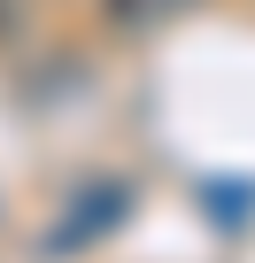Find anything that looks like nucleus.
<instances>
[{"instance_id": "nucleus-2", "label": "nucleus", "mask_w": 255, "mask_h": 263, "mask_svg": "<svg viewBox=\"0 0 255 263\" xmlns=\"http://www.w3.org/2000/svg\"><path fill=\"white\" fill-rule=\"evenodd\" d=\"M201 209H209L224 232H240V224L255 217V186H224V178H217V186H201Z\"/></svg>"}, {"instance_id": "nucleus-1", "label": "nucleus", "mask_w": 255, "mask_h": 263, "mask_svg": "<svg viewBox=\"0 0 255 263\" xmlns=\"http://www.w3.org/2000/svg\"><path fill=\"white\" fill-rule=\"evenodd\" d=\"M124 217H132V186L124 178H108V186H85L77 194V209L47 232V255H77V248H93L101 232H116Z\"/></svg>"}, {"instance_id": "nucleus-4", "label": "nucleus", "mask_w": 255, "mask_h": 263, "mask_svg": "<svg viewBox=\"0 0 255 263\" xmlns=\"http://www.w3.org/2000/svg\"><path fill=\"white\" fill-rule=\"evenodd\" d=\"M16 31V0H0V39H8Z\"/></svg>"}, {"instance_id": "nucleus-3", "label": "nucleus", "mask_w": 255, "mask_h": 263, "mask_svg": "<svg viewBox=\"0 0 255 263\" xmlns=\"http://www.w3.org/2000/svg\"><path fill=\"white\" fill-rule=\"evenodd\" d=\"M163 16V0H108V24H124V31H132V24H155Z\"/></svg>"}]
</instances>
